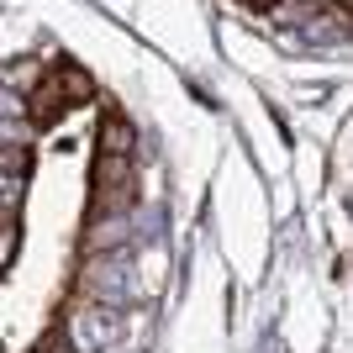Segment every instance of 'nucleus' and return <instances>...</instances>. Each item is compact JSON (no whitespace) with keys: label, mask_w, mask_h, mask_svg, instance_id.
Returning a JSON list of instances; mask_svg holds the SVG:
<instances>
[{"label":"nucleus","mask_w":353,"mask_h":353,"mask_svg":"<svg viewBox=\"0 0 353 353\" xmlns=\"http://www.w3.org/2000/svg\"><path fill=\"white\" fill-rule=\"evenodd\" d=\"M48 79H53V85H59V95L69 105H85L90 95H95V85H90V74L85 69H74V63H63L59 74H48Z\"/></svg>","instance_id":"nucleus-6"},{"label":"nucleus","mask_w":353,"mask_h":353,"mask_svg":"<svg viewBox=\"0 0 353 353\" xmlns=\"http://www.w3.org/2000/svg\"><path fill=\"white\" fill-rule=\"evenodd\" d=\"M248 6H274V0H248Z\"/></svg>","instance_id":"nucleus-10"},{"label":"nucleus","mask_w":353,"mask_h":353,"mask_svg":"<svg viewBox=\"0 0 353 353\" xmlns=\"http://www.w3.org/2000/svg\"><path fill=\"white\" fill-rule=\"evenodd\" d=\"M121 332H127V322H121L117 306L79 301V306L69 311V343H74V353H117Z\"/></svg>","instance_id":"nucleus-1"},{"label":"nucleus","mask_w":353,"mask_h":353,"mask_svg":"<svg viewBox=\"0 0 353 353\" xmlns=\"http://www.w3.org/2000/svg\"><path fill=\"white\" fill-rule=\"evenodd\" d=\"M101 153L132 159V121H127V117H105L101 121Z\"/></svg>","instance_id":"nucleus-7"},{"label":"nucleus","mask_w":353,"mask_h":353,"mask_svg":"<svg viewBox=\"0 0 353 353\" xmlns=\"http://www.w3.org/2000/svg\"><path fill=\"white\" fill-rule=\"evenodd\" d=\"M16 201H21V174L0 169V216H16Z\"/></svg>","instance_id":"nucleus-9"},{"label":"nucleus","mask_w":353,"mask_h":353,"mask_svg":"<svg viewBox=\"0 0 353 353\" xmlns=\"http://www.w3.org/2000/svg\"><path fill=\"white\" fill-rule=\"evenodd\" d=\"M338 6H343V11H353V0H338Z\"/></svg>","instance_id":"nucleus-11"},{"label":"nucleus","mask_w":353,"mask_h":353,"mask_svg":"<svg viewBox=\"0 0 353 353\" xmlns=\"http://www.w3.org/2000/svg\"><path fill=\"white\" fill-rule=\"evenodd\" d=\"M16 248H21V227H16V216H0V269L16 259Z\"/></svg>","instance_id":"nucleus-8"},{"label":"nucleus","mask_w":353,"mask_h":353,"mask_svg":"<svg viewBox=\"0 0 353 353\" xmlns=\"http://www.w3.org/2000/svg\"><path fill=\"white\" fill-rule=\"evenodd\" d=\"M127 206H132V159L101 153L95 174H90V211L95 216H127Z\"/></svg>","instance_id":"nucleus-2"},{"label":"nucleus","mask_w":353,"mask_h":353,"mask_svg":"<svg viewBox=\"0 0 353 353\" xmlns=\"http://www.w3.org/2000/svg\"><path fill=\"white\" fill-rule=\"evenodd\" d=\"M63 111H69V101H63V95H59V85H53V79L43 74V79H37V90L27 95V117L37 121V127H53V121H59Z\"/></svg>","instance_id":"nucleus-5"},{"label":"nucleus","mask_w":353,"mask_h":353,"mask_svg":"<svg viewBox=\"0 0 353 353\" xmlns=\"http://www.w3.org/2000/svg\"><path fill=\"white\" fill-rule=\"evenodd\" d=\"M79 285H85L101 306H117V301H127L132 295V264H127V253L121 248H105V253H90L85 259V274H79Z\"/></svg>","instance_id":"nucleus-3"},{"label":"nucleus","mask_w":353,"mask_h":353,"mask_svg":"<svg viewBox=\"0 0 353 353\" xmlns=\"http://www.w3.org/2000/svg\"><path fill=\"white\" fill-rule=\"evenodd\" d=\"M0 169L27 179V169H32V127L27 121H0Z\"/></svg>","instance_id":"nucleus-4"}]
</instances>
